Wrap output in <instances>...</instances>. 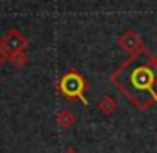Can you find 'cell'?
<instances>
[{
  "label": "cell",
  "instance_id": "1",
  "mask_svg": "<svg viewBox=\"0 0 157 153\" xmlns=\"http://www.w3.org/2000/svg\"><path fill=\"white\" fill-rule=\"evenodd\" d=\"M57 91L67 98V100H80L85 105H89L87 98H85V91H87V81L85 78L78 72V70H68L65 72L59 81H57Z\"/></svg>",
  "mask_w": 157,
  "mask_h": 153
},
{
  "label": "cell",
  "instance_id": "2",
  "mask_svg": "<svg viewBox=\"0 0 157 153\" xmlns=\"http://www.w3.org/2000/svg\"><path fill=\"white\" fill-rule=\"evenodd\" d=\"M129 83L135 91H142V92H150V96L153 98V102H157V92L153 91V85L157 83V72L151 66V63H144L135 66L129 72Z\"/></svg>",
  "mask_w": 157,
  "mask_h": 153
},
{
  "label": "cell",
  "instance_id": "3",
  "mask_svg": "<svg viewBox=\"0 0 157 153\" xmlns=\"http://www.w3.org/2000/svg\"><path fill=\"white\" fill-rule=\"evenodd\" d=\"M0 44L4 46V50L8 52V55L11 57V55H17V54H22V52H26V48H28V37L21 32V30H17V28H10L6 33H4V37L0 39Z\"/></svg>",
  "mask_w": 157,
  "mask_h": 153
},
{
  "label": "cell",
  "instance_id": "4",
  "mask_svg": "<svg viewBox=\"0 0 157 153\" xmlns=\"http://www.w3.org/2000/svg\"><path fill=\"white\" fill-rule=\"evenodd\" d=\"M117 43H118V46H120L124 52H128L129 55H133V54H144V50H146V46L142 44L140 35H139L135 30H126V32L117 39Z\"/></svg>",
  "mask_w": 157,
  "mask_h": 153
},
{
  "label": "cell",
  "instance_id": "5",
  "mask_svg": "<svg viewBox=\"0 0 157 153\" xmlns=\"http://www.w3.org/2000/svg\"><path fill=\"white\" fill-rule=\"evenodd\" d=\"M56 122L61 129H68L76 124V114L70 111V109H61L57 114H56Z\"/></svg>",
  "mask_w": 157,
  "mask_h": 153
},
{
  "label": "cell",
  "instance_id": "6",
  "mask_svg": "<svg viewBox=\"0 0 157 153\" xmlns=\"http://www.w3.org/2000/svg\"><path fill=\"white\" fill-rule=\"evenodd\" d=\"M117 107H118V103H117V100L113 96H104L98 102V111L104 113V114H113L117 111Z\"/></svg>",
  "mask_w": 157,
  "mask_h": 153
},
{
  "label": "cell",
  "instance_id": "7",
  "mask_svg": "<svg viewBox=\"0 0 157 153\" xmlns=\"http://www.w3.org/2000/svg\"><path fill=\"white\" fill-rule=\"evenodd\" d=\"M10 61H11L15 66H22V65H26V63H28V55H26V52H22V54L11 55V57H10Z\"/></svg>",
  "mask_w": 157,
  "mask_h": 153
},
{
  "label": "cell",
  "instance_id": "8",
  "mask_svg": "<svg viewBox=\"0 0 157 153\" xmlns=\"http://www.w3.org/2000/svg\"><path fill=\"white\" fill-rule=\"evenodd\" d=\"M8 59H10V55H8V52L4 50V46L0 44V68H2L6 63H8Z\"/></svg>",
  "mask_w": 157,
  "mask_h": 153
},
{
  "label": "cell",
  "instance_id": "9",
  "mask_svg": "<svg viewBox=\"0 0 157 153\" xmlns=\"http://www.w3.org/2000/svg\"><path fill=\"white\" fill-rule=\"evenodd\" d=\"M67 153H74V151H67Z\"/></svg>",
  "mask_w": 157,
  "mask_h": 153
}]
</instances>
